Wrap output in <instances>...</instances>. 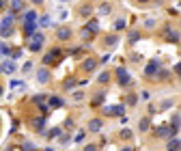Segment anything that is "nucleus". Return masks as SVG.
<instances>
[{
  "instance_id": "f257e3e1",
  "label": "nucleus",
  "mask_w": 181,
  "mask_h": 151,
  "mask_svg": "<svg viewBox=\"0 0 181 151\" xmlns=\"http://www.w3.org/2000/svg\"><path fill=\"white\" fill-rule=\"evenodd\" d=\"M11 24H13V15H7L2 24H0V37H9L13 30H11Z\"/></svg>"
},
{
  "instance_id": "f03ea898",
  "label": "nucleus",
  "mask_w": 181,
  "mask_h": 151,
  "mask_svg": "<svg viewBox=\"0 0 181 151\" xmlns=\"http://www.w3.org/2000/svg\"><path fill=\"white\" fill-rule=\"evenodd\" d=\"M41 46H43V35L41 32H37L35 37H30V52H39Z\"/></svg>"
},
{
  "instance_id": "7ed1b4c3",
  "label": "nucleus",
  "mask_w": 181,
  "mask_h": 151,
  "mask_svg": "<svg viewBox=\"0 0 181 151\" xmlns=\"http://www.w3.org/2000/svg\"><path fill=\"white\" fill-rule=\"evenodd\" d=\"M58 58H60V50H52L50 54L43 56V63L45 65H54V63H58Z\"/></svg>"
},
{
  "instance_id": "20e7f679",
  "label": "nucleus",
  "mask_w": 181,
  "mask_h": 151,
  "mask_svg": "<svg viewBox=\"0 0 181 151\" xmlns=\"http://www.w3.org/2000/svg\"><path fill=\"white\" fill-rule=\"evenodd\" d=\"M116 76H119V80H121V84H123V86H127V84L132 82V78H129L127 71H125V67H119V69H116Z\"/></svg>"
},
{
  "instance_id": "39448f33",
  "label": "nucleus",
  "mask_w": 181,
  "mask_h": 151,
  "mask_svg": "<svg viewBox=\"0 0 181 151\" xmlns=\"http://www.w3.org/2000/svg\"><path fill=\"white\" fill-rule=\"evenodd\" d=\"M0 71H4V74H13V71H15V60H4V63L0 65Z\"/></svg>"
},
{
  "instance_id": "423d86ee",
  "label": "nucleus",
  "mask_w": 181,
  "mask_h": 151,
  "mask_svg": "<svg viewBox=\"0 0 181 151\" xmlns=\"http://www.w3.org/2000/svg\"><path fill=\"white\" fill-rule=\"evenodd\" d=\"M155 134L157 136H170V138H173L175 136V127H157Z\"/></svg>"
},
{
  "instance_id": "0eeeda50",
  "label": "nucleus",
  "mask_w": 181,
  "mask_h": 151,
  "mask_svg": "<svg viewBox=\"0 0 181 151\" xmlns=\"http://www.w3.org/2000/svg\"><path fill=\"white\" fill-rule=\"evenodd\" d=\"M157 69H160V63H157V60H151V63L147 65V69H144V74L153 76V74H157Z\"/></svg>"
},
{
  "instance_id": "6e6552de",
  "label": "nucleus",
  "mask_w": 181,
  "mask_h": 151,
  "mask_svg": "<svg viewBox=\"0 0 181 151\" xmlns=\"http://www.w3.org/2000/svg\"><path fill=\"white\" fill-rule=\"evenodd\" d=\"M104 114H123V106H106Z\"/></svg>"
},
{
  "instance_id": "1a4fd4ad",
  "label": "nucleus",
  "mask_w": 181,
  "mask_h": 151,
  "mask_svg": "<svg viewBox=\"0 0 181 151\" xmlns=\"http://www.w3.org/2000/svg\"><path fill=\"white\" fill-rule=\"evenodd\" d=\"M24 24H37V13H35V11H26Z\"/></svg>"
},
{
  "instance_id": "9d476101",
  "label": "nucleus",
  "mask_w": 181,
  "mask_h": 151,
  "mask_svg": "<svg viewBox=\"0 0 181 151\" xmlns=\"http://www.w3.org/2000/svg\"><path fill=\"white\" fill-rule=\"evenodd\" d=\"M88 127H90V132H99L102 130V119H93L88 123Z\"/></svg>"
},
{
  "instance_id": "9b49d317",
  "label": "nucleus",
  "mask_w": 181,
  "mask_h": 151,
  "mask_svg": "<svg viewBox=\"0 0 181 151\" xmlns=\"http://www.w3.org/2000/svg\"><path fill=\"white\" fill-rule=\"evenodd\" d=\"M37 80H39L41 84H45V82H48V80H50V74L45 71V69H41V71L37 74Z\"/></svg>"
},
{
  "instance_id": "f8f14e48",
  "label": "nucleus",
  "mask_w": 181,
  "mask_h": 151,
  "mask_svg": "<svg viewBox=\"0 0 181 151\" xmlns=\"http://www.w3.org/2000/svg\"><path fill=\"white\" fill-rule=\"evenodd\" d=\"M95 65H97V63H95V58H86V60H84V69H86V71H93Z\"/></svg>"
},
{
  "instance_id": "ddd939ff",
  "label": "nucleus",
  "mask_w": 181,
  "mask_h": 151,
  "mask_svg": "<svg viewBox=\"0 0 181 151\" xmlns=\"http://www.w3.org/2000/svg\"><path fill=\"white\" fill-rule=\"evenodd\" d=\"M48 106H52V108H60V106H63V99H60V97H50V104Z\"/></svg>"
},
{
  "instance_id": "4468645a",
  "label": "nucleus",
  "mask_w": 181,
  "mask_h": 151,
  "mask_svg": "<svg viewBox=\"0 0 181 151\" xmlns=\"http://www.w3.org/2000/svg\"><path fill=\"white\" fill-rule=\"evenodd\" d=\"M24 32L28 35V37H35V35H37L35 32V24H24Z\"/></svg>"
},
{
  "instance_id": "2eb2a0df",
  "label": "nucleus",
  "mask_w": 181,
  "mask_h": 151,
  "mask_svg": "<svg viewBox=\"0 0 181 151\" xmlns=\"http://www.w3.org/2000/svg\"><path fill=\"white\" fill-rule=\"evenodd\" d=\"M99 30V24L93 20V22H88V26H86V32H97Z\"/></svg>"
},
{
  "instance_id": "dca6fc26",
  "label": "nucleus",
  "mask_w": 181,
  "mask_h": 151,
  "mask_svg": "<svg viewBox=\"0 0 181 151\" xmlns=\"http://www.w3.org/2000/svg\"><path fill=\"white\" fill-rule=\"evenodd\" d=\"M69 35H71L69 28H60L58 30V39H69Z\"/></svg>"
},
{
  "instance_id": "f3484780",
  "label": "nucleus",
  "mask_w": 181,
  "mask_h": 151,
  "mask_svg": "<svg viewBox=\"0 0 181 151\" xmlns=\"http://www.w3.org/2000/svg\"><path fill=\"white\" fill-rule=\"evenodd\" d=\"M32 123H35V127H37V130H41V127H43V123H45V119H43V117H37Z\"/></svg>"
},
{
  "instance_id": "a211bd4d",
  "label": "nucleus",
  "mask_w": 181,
  "mask_h": 151,
  "mask_svg": "<svg viewBox=\"0 0 181 151\" xmlns=\"http://www.w3.org/2000/svg\"><path fill=\"white\" fill-rule=\"evenodd\" d=\"M63 86H65V88H74V86H76V80H74V78H67Z\"/></svg>"
},
{
  "instance_id": "6ab92c4d",
  "label": "nucleus",
  "mask_w": 181,
  "mask_h": 151,
  "mask_svg": "<svg viewBox=\"0 0 181 151\" xmlns=\"http://www.w3.org/2000/svg\"><path fill=\"white\" fill-rule=\"evenodd\" d=\"M11 7H13V11H20L22 9V0H11Z\"/></svg>"
},
{
  "instance_id": "aec40b11",
  "label": "nucleus",
  "mask_w": 181,
  "mask_h": 151,
  "mask_svg": "<svg viewBox=\"0 0 181 151\" xmlns=\"http://www.w3.org/2000/svg\"><path fill=\"white\" fill-rule=\"evenodd\" d=\"M22 86H24L22 80H11V88H22Z\"/></svg>"
},
{
  "instance_id": "412c9836",
  "label": "nucleus",
  "mask_w": 181,
  "mask_h": 151,
  "mask_svg": "<svg viewBox=\"0 0 181 151\" xmlns=\"http://www.w3.org/2000/svg\"><path fill=\"white\" fill-rule=\"evenodd\" d=\"M166 37H168L170 41H177V39H179V35H177V32H173V30H168V35H166Z\"/></svg>"
},
{
  "instance_id": "4be33fe9",
  "label": "nucleus",
  "mask_w": 181,
  "mask_h": 151,
  "mask_svg": "<svg viewBox=\"0 0 181 151\" xmlns=\"http://www.w3.org/2000/svg\"><path fill=\"white\" fill-rule=\"evenodd\" d=\"M11 56H13V60H17V58L22 56V50H17V48H15V50L11 52Z\"/></svg>"
},
{
  "instance_id": "5701e85b",
  "label": "nucleus",
  "mask_w": 181,
  "mask_h": 151,
  "mask_svg": "<svg viewBox=\"0 0 181 151\" xmlns=\"http://www.w3.org/2000/svg\"><path fill=\"white\" fill-rule=\"evenodd\" d=\"M99 82H108V80H110V76H108V74H99Z\"/></svg>"
},
{
  "instance_id": "b1692460",
  "label": "nucleus",
  "mask_w": 181,
  "mask_h": 151,
  "mask_svg": "<svg viewBox=\"0 0 181 151\" xmlns=\"http://www.w3.org/2000/svg\"><path fill=\"white\" fill-rule=\"evenodd\" d=\"M177 147H179V143H177V140H173V143L168 145V151H177Z\"/></svg>"
},
{
  "instance_id": "393cba45",
  "label": "nucleus",
  "mask_w": 181,
  "mask_h": 151,
  "mask_svg": "<svg viewBox=\"0 0 181 151\" xmlns=\"http://www.w3.org/2000/svg\"><path fill=\"white\" fill-rule=\"evenodd\" d=\"M43 99H45L43 95H35V104H39V106H41V104H43Z\"/></svg>"
},
{
  "instance_id": "a878e982",
  "label": "nucleus",
  "mask_w": 181,
  "mask_h": 151,
  "mask_svg": "<svg viewBox=\"0 0 181 151\" xmlns=\"http://www.w3.org/2000/svg\"><path fill=\"white\" fill-rule=\"evenodd\" d=\"M149 127V119H142L140 121V130H147Z\"/></svg>"
},
{
  "instance_id": "bb28decb",
  "label": "nucleus",
  "mask_w": 181,
  "mask_h": 151,
  "mask_svg": "<svg viewBox=\"0 0 181 151\" xmlns=\"http://www.w3.org/2000/svg\"><path fill=\"white\" fill-rule=\"evenodd\" d=\"M0 54H9V48L4 46V43H0Z\"/></svg>"
},
{
  "instance_id": "cd10ccee",
  "label": "nucleus",
  "mask_w": 181,
  "mask_h": 151,
  "mask_svg": "<svg viewBox=\"0 0 181 151\" xmlns=\"http://www.w3.org/2000/svg\"><path fill=\"white\" fill-rule=\"evenodd\" d=\"M32 149H35L32 143H24V151H32Z\"/></svg>"
},
{
  "instance_id": "c85d7f7f",
  "label": "nucleus",
  "mask_w": 181,
  "mask_h": 151,
  "mask_svg": "<svg viewBox=\"0 0 181 151\" xmlns=\"http://www.w3.org/2000/svg\"><path fill=\"white\" fill-rule=\"evenodd\" d=\"M60 134V127H54V130H50V136H58Z\"/></svg>"
},
{
  "instance_id": "c756f323",
  "label": "nucleus",
  "mask_w": 181,
  "mask_h": 151,
  "mask_svg": "<svg viewBox=\"0 0 181 151\" xmlns=\"http://www.w3.org/2000/svg\"><path fill=\"white\" fill-rule=\"evenodd\" d=\"M129 136H132L129 130H123V132H121V138H129Z\"/></svg>"
},
{
  "instance_id": "7c9ffc66",
  "label": "nucleus",
  "mask_w": 181,
  "mask_h": 151,
  "mask_svg": "<svg viewBox=\"0 0 181 151\" xmlns=\"http://www.w3.org/2000/svg\"><path fill=\"white\" fill-rule=\"evenodd\" d=\"M102 102H104V97H102V95H95V102H93V104H95V106H99Z\"/></svg>"
},
{
  "instance_id": "2f4dec72",
  "label": "nucleus",
  "mask_w": 181,
  "mask_h": 151,
  "mask_svg": "<svg viewBox=\"0 0 181 151\" xmlns=\"http://www.w3.org/2000/svg\"><path fill=\"white\" fill-rule=\"evenodd\" d=\"M82 136H84V132H78V134H76V138H74V140H76V143H80V140H82Z\"/></svg>"
},
{
  "instance_id": "473e14b6",
  "label": "nucleus",
  "mask_w": 181,
  "mask_h": 151,
  "mask_svg": "<svg viewBox=\"0 0 181 151\" xmlns=\"http://www.w3.org/2000/svg\"><path fill=\"white\" fill-rule=\"evenodd\" d=\"M41 26H50V17H41Z\"/></svg>"
},
{
  "instance_id": "72a5a7b5",
  "label": "nucleus",
  "mask_w": 181,
  "mask_h": 151,
  "mask_svg": "<svg viewBox=\"0 0 181 151\" xmlns=\"http://www.w3.org/2000/svg\"><path fill=\"white\" fill-rule=\"evenodd\" d=\"M22 69H24V71H26V74H28V71H30V69H32V63H26V65H24Z\"/></svg>"
},
{
  "instance_id": "f704fd0d",
  "label": "nucleus",
  "mask_w": 181,
  "mask_h": 151,
  "mask_svg": "<svg viewBox=\"0 0 181 151\" xmlns=\"http://www.w3.org/2000/svg\"><path fill=\"white\" fill-rule=\"evenodd\" d=\"M84 151H97V147H95V145H86Z\"/></svg>"
},
{
  "instance_id": "c9c22d12",
  "label": "nucleus",
  "mask_w": 181,
  "mask_h": 151,
  "mask_svg": "<svg viewBox=\"0 0 181 151\" xmlns=\"http://www.w3.org/2000/svg\"><path fill=\"white\" fill-rule=\"evenodd\" d=\"M108 11H110V7H108V4H104L102 9H99V13H108Z\"/></svg>"
},
{
  "instance_id": "e433bc0d",
  "label": "nucleus",
  "mask_w": 181,
  "mask_h": 151,
  "mask_svg": "<svg viewBox=\"0 0 181 151\" xmlns=\"http://www.w3.org/2000/svg\"><path fill=\"white\" fill-rule=\"evenodd\" d=\"M114 26H116V30H119V28H123V26H125V22H123V20H119V22H116Z\"/></svg>"
},
{
  "instance_id": "4c0bfd02",
  "label": "nucleus",
  "mask_w": 181,
  "mask_h": 151,
  "mask_svg": "<svg viewBox=\"0 0 181 151\" xmlns=\"http://www.w3.org/2000/svg\"><path fill=\"white\" fill-rule=\"evenodd\" d=\"M80 11H82V15H86V13H90V7H82Z\"/></svg>"
},
{
  "instance_id": "58836bf2",
  "label": "nucleus",
  "mask_w": 181,
  "mask_h": 151,
  "mask_svg": "<svg viewBox=\"0 0 181 151\" xmlns=\"http://www.w3.org/2000/svg\"><path fill=\"white\" fill-rule=\"evenodd\" d=\"M32 2H35V4H41V2H43V0H32Z\"/></svg>"
},
{
  "instance_id": "ea45409f",
  "label": "nucleus",
  "mask_w": 181,
  "mask_h": 151,
  "mask_svg": "<svg viewBox=\"0 0 181 151\" xmlns=\"http://www.w3.org/2000/svg\"><path fill=\"white\" fill-rule=\"evenodd\" d=\"M2 7H4V2H2V0H0V9H2Z\"/></svg>"
},
{
  "instance_id": "a19ab883",
  "label": "nucleus",
  "mask_w": 181,
  "mask_h": 151,
  "mask_svg": "<svg viewBox=\"0 0 181 151\" xmlns=\"http://www.w3.org/2000/svg\"><path fill=\"white\" fill-rule=\"evenodd\" d=\"M0 95H2V88H0Z\"/></svg>"
},
{
  "instance_id": "79ce46f5",
  "label": "nucleus",
  "mask_w": 181,
  "mask_h": 151,
  "mask_svg": "<svg viewBox=\"0 0 181 151\" xmlns=\"http://www.w3.org/2000/svg\"><path fill=\"white\" fill-rule=\"evenodd\" d=\"M140 2H147V0H140Z\"/></svg>"
},
{
  "instance_id": "37998d69",
  "label": "nucleus",
  "mask_w": 181,
  "mask_h": 151,
  "mask_svg": "<svg viewBox=\"0 0 181 151\" xmlns=\"http://www.w3.org/2000/svg\"><path fill=\"white\" fill-rule=\"evenodd\" d=\"M123 151H129V149H123Z\"/></svg>"
}]
</instances>
